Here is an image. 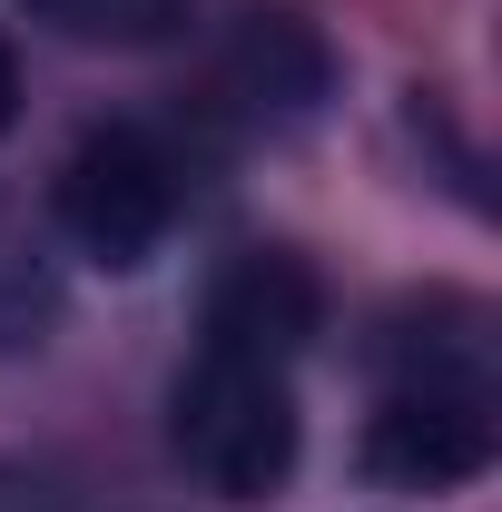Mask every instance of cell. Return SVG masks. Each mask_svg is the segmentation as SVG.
<instances>
[{"label": "cell", "mask_w": 502, "mask_h": 512, "mask_svg": "<svg viewBox=\"0 0 502 512\" xmlns=\"http://www.w3.org/2000/svg\"><path fill=\"white\" fill-rule=\"evenodd\" d=\"M20 119V50H10V30H0V128Z\"/></svg>", "instance_id": "obj_7"}, {"label": "cell", "mask_w": 502, "mask_h": 512, "mask_svg": "<svg viewBox=\"0 0 502 512\" xmlns=\"http://www.w3.org/2000/svg\"><path fill=\"white\" fill-rule=\"evenodd\" d=\"M20 10L69 30V40H109V50H148L188 20V0H20Z\"/></svg>", "instance_id": "obj_6"}, {"label": "cell", "mask_w": 502, "mask_h": 512, "mask_svg": "<svg viewBox=\"0 0 502 512\" xmlns=\"http://www.w3.org/2000/svg\"><path fill=\"white\" fill-rule=\"evenodd\" d=\"M315 325H325V286H315L306 256H286V247H247L207 286V345H227V355L296 365Z\"/></svg>", "instance_id": "obj_4"}, {"label": "cell", "mask_w": 502, "mask_h": 512, "mask_svg": "<svg viewBox=\"0 0 502 512\" xmlns=\"http://www.w3.org/2000/svg\"><path fill=\"white\" fill-rule=\"evenodd\" d=\"M365 473L384 493H463L493 473V394L483 384L404 375L365 424Z\"/></svg>", "instance_id": "obj_3"}, {"label": "cell", "mask_w": 502, "mask_h": 512, "mask_svg": "<svg viewBox=\"0 0 502 512\" xmlns=\"http://www.w3.org/2000/svg\"><path fill=\"white\" fill-rule=\"evenodd\" d=\"M325 40H315L296 10H256L247 30H237V89H247V109H276V119H306L315 99H325Z\"/></svg>", "instance_id": "obj_5"}, {"label": "cell", "mask_w": 502, "mask_h": 512, "mask_svg": "<svg viewBox=\"0 0 502 512\" xmlns=\"http://www.w3.org/2000/svg\"><path fill=\"white\" fill-rule=\"evenodd\" d=\"M168 444L207 493L227 503H266L286 473H296V384L286 365H256V355H227V345H197V365L168 394Z\"/></svg>", "instance_id": "obj_1"}, {"label": "cell", "mask_w": 502, "mask_h": 512, "mask_svg": "<svg viewBox=\"0 0 502 512\" xmlns=\"http://www.w3.org/2000/svg\"><path fill=\"white\" fill-rule=\"evenodd\" d=\"M50 217H60V237L89 266H148V256L168 247V227H178V158L148 138V128H89L79 148L60 158V178H50Z\"/></svg>", "instance_id": "obj_2"}]
</instances>
